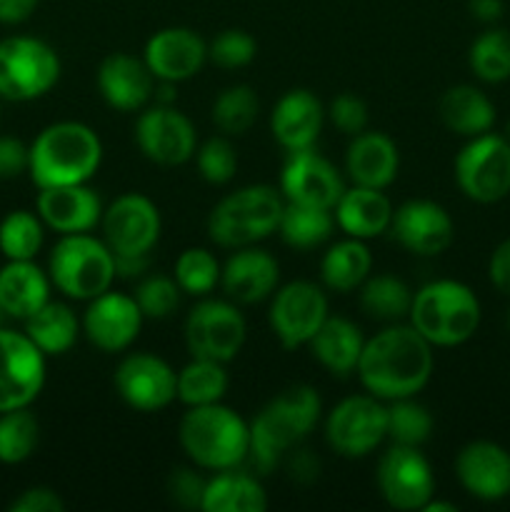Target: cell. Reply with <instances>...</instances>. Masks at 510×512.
<instances>
[{"label":"cell","mask_w":510,"mask_h":512,"mask_svg":"<svg viewBox=\"0 0 510 512\" xmlns=\"http://www.w3.org/2000/svg\"><path fill=\"white\" fill-rule=\"evenodd\" d=\"M433 345L413 325H390L365 340L358 360L363 388L378 400L415 398L433 375Z\"/></svg>","instance_id":"1"},{"label":"cell","mask_w":510,"mask_h":512,"mask_svg":"<svg viewBox=\"0 0 510 512\" xmlns=\"http://www.w3.org/2000/svg\"><path fill=\"white\" fill-rule=\"evenodd\" d=\"M320 420V395L310 385H293L270 400L250 423V463L270 475L285 453H293Z\"/></svg>","instance_id":"2"},{"label":"cell","mask_w":510,"mask_h":512,"mask_svg":"<svg viewBox=\"0 0 510 512\" xmlns=\"http://www.w3.org/2000/svg\"><path fill=\"white\" fill-rule=\"evenodd\" d=\"M103 143L93 128L75 120L53 123L30 143L28 173L38 188L83 185L98 173Z\"/></svg>","instance_id":"3"},{"label":"cell","mask_w":510,"mask_h":512,"mask_svg":"<svg viewBox=\"0 0 510 512\" xmlns=\"http://www.w3.org/2000/svg\"><path fill=\"white\" fill-rule=\"evenodd\" d=\"M185 455L203 470L238 468L250 453V425L225 405H198L183 415L178 428Z\"/></svg>","instance_id":"4"},{"label":"cell","mask_w":510,"mask_h":512,"mask_svg":"<svg viewBox=\"0 0 510 512\" xmlns=\"http://www.w3.org/2000/svg\"><path fill=\"white\" fill-rule=\"evenodd\" d=\"M408 318L433 348H455L478 330L480 300L460 280H433L413 295Z\"/></svg>","instance_id":"5"},{"label":"cell","mask_w":510,"mask_h":512,"mask_svg":"<svg viewBox=\"0 0 510 512\" xmlns=\"http://www.w3.org/2000/svg\"><path fill=\"white\" fill-rule=\"evenodd\" d=\"M285 203L270 185H248L220 200L208 218V235L220 248H248L278 230Z\"/></svg>","instance_id":"6"},{"label":"cell","mask_w":510,"mask_h":512,"mask_svg":"<svg viewBox=\"0 0 510 512\" xmlns=\"http://www.w3.org/2000/svg\"><path fill=\"white\" fill-rule=\"evenodd\" d=\"M50 283L73 300H93L110 290L115 275L113 250L88 233L63 235L48 260Z\"/></svg>","instance_id":"7"},{"label":"cell","mask_w":510,"mask_h":512,"mask_svg":"<svg viewBox=\"0 0 510 512\" xmlns=\"http://www.w3.org/2000/svg\"><path fill=\"white\" fill-rule=\"evenodd\" d=\"M60 78V58L45 40L10 35L0 40V98L28 103L43 98Z\"/></svg>","instance_id":"8"},{"label":"cell","mask_w":510,"mask_h":512,"mask_svg":"<svg viewBox=\"0 0 510 512\" xmlns=\"http://www.w3.org/2000/svg\"><path fill=\"white\" fill-rule=\"evenodd\" d=\"M455 183L473 203L493 205L510 195V143L503 135L468 138L455 158Z\"/></svg>","instance_id":"9"},{"label":"cell","mask_w":510,"mask_h":512,"mask_svg":"<svg viewBox=\"0 0 510 512\" xmlns=\"http://www.w3.org/2000/svg\"><path fill=\"white\" fill-rule=\"evenodd\" d=\"M388 438V408L375 395L340 400L325 420V440L343 458H365Z\"/></svg>","instance_id":"10"},{"label":"cell","mask_w":510,"mask_h":512,"mask_svg":"<svg viewBox=\"0 0 510 512\" xmlns=\"http://www.w3.org/2000/svg\"><path fill=\"white\" fill-rule=\"evenodd\" d=\"M245 343V318L228 300H200L185 318V345L193 358L230 363Z\"/></svg>","instance_id":"11"},{"label":"cell","mask_w":510,"mask_h":512,"mask_svg":"<svg viewBox=\"0 0 510 512\" xmlns=\"http://www.w3.org/2000/svg\"><path fill=\"white\" fill-rule=\"evenodd\" d=\"M45 385V353L25 333L0 325V413L30 408Z\"/></svg>","instance_id":"12"},{"label":"cell","mask_w":510,"mask_h":512,"mask_svg":"<svg viewBox=\"0 0 510 512\" xmlns=\"http://www.w3.org/2000/svg\"><path fill=\"white\" fill-rule=\"evenodd\" d=\"M380 495L395 510H423L435 495V478L430 463L418 448L393 445L383 453L375 473Z\"/></svg>","instance_id":"13"},{"label":"cell","mask_w":510,"mask_h":512,"mask_svg":"<svg viewBox=\"0 0 510 512\" xmlns=\"http://www.w3.org/2000/svg\"><path fill=\"white\" fill-rule=\"evenodd\" d=\"M328 318V298L308 280L283 285L270 303V328L288 350L308 345Z\"/></svg>","instance_id":"14"},{"label":"cell","mask_w":510,"mask_h":512,"mask_svg":"<svg viewBox=\"0 0 510 512\" xmlns=\"http://www.w3.org/2000/svg\"><path fill=\"white\" fill-rule=\"evenodd\" d=\"M103 238L113 255H148L160 238V213L150 198L125 193L103 210Z\"/></svg>","instance_id":"15"},{"label":"cell","mask_w":510,"mask_h":512,"mask_svg":"<svg viewBox=\"0 0 510 512\" xmlns=\"http://www.w3.org/2000/svg\"><path fill=\"white\" fill-rule=\"evenodd\" d=\"M115 390L133 410L155 413L178 398V373L158 355L133 353L115 370Z\"/></svg>","instance_id":"16"},{"label":"cell","mask_w":510,"mask_h":512,"mask_svg":"<svg viewBox=\"0 0 510 512\" xmlns=\"http://www.w3.org/2000/svg\"><path fill=\"white\" fill-rule=\"evenodd\" d=\"M135 143L155 165H183L195 153V128L173 105H155L140 113L135 123Z\"/></svg>","instance_id":"17"},{"label":"cell","mask_w":510,"mask_h":512,"mask_svg":"<svg viewBox=\"0 0 510 512\" xmlns=\"http://www.w3.org/2000/svg\"><path fill=\"white\" fill-rule=\"evenodd\" d=\"M343 190L345 185L338 170L313 148L288 153L280 173V193L285 203L333 210Z\"/></svg>","instance_id":"18"},{"label":"cell","mask_w":510,"mask_h":512,"mask_svg":"<svg viewBox=\"0 0 510 512\" xmlns=\"http://www.w3.org/2000/svg\"><path fill=\"white\" fill-rule=\"evenodd\" d=\"M140 325H143V313L135 298L113 290L95 295L83 315L85 338L103 353H120L130 348L138 338Z\"/></svg>","instance_id":"19"},{"label":"cell","mask_w":510,"mask_h":512,"mask_svg":"<svg viewBox=\"0 0 510 512\" xmlns=\"http://www.w3.org/2000/svg\"><path fill=\"white\" fill-rule=\"evenodd\" d=\"M390 233L410 253L433 258L450 248L455 225L443 205L433 200H408L393 210Z\"/></svg>","instance_id":"20"},{"label":"cell","mask_w":510,"mask_h":512,"mask_svg":"<svg viewBox=\"0 0 510 512\" xmlns=\"http://www.w3.org/2000/svg\"><path fill=\"white\" fill-rule=\"evenodd\" d=\"M455 475L475 500L498 503L510 495V453L493 440H473L460 448Z\"/></svg>","instance_id":"21"},{"label":"cell","mask_w":510,"mask_h":512,"mask_svg":"<svg viewBox=\"0 0 510 512\" xmlns=\"http://www.w3.org/2000/svg\"><path fill=\"white\" fill-rule=\"evenodd\" d=\"M208 58V45L190 28H163L145 43L143 60L155 80L180 83L203 68Z\"/></svg>","instance_id":"22"},{"label":"cell","mask_w":510,"mask_h":512,"mask_svg":"<svg viewBox=\"0 0 510 512\" xmlns=\"http://www.w3.org/2000/svg\"><path fill=\"white\" fill-rule=\"evenodd\" d=\"M40 220L60 235L90 233L103 218V203L88 185H58L40 188L35 200Z\"/></svg>","instance_id":"23"},{"label":"cell","mask_w":510,"mask_h":512,"mask_svg":"<svg viewBox=\"0 0 510 512\" xmlns=\"http://www.w3.org/2000/svg\"><path fill=\"white\" fill-rule=\"evenodd\" d=\"M323 120V103L315 98V93L305 88H295L288 90L275 103L273 113H270V130H273V138L288 153H293V150L313 148L320 130H323Z\"/></svg>","instance_id":"24"},{"label":"cell","mask_w":510,"mask_h":512,"mask_svg":"<svg viewBox=\"0 0 510 512\" xmlns=\"http://www.w3.org/2000/svg\"><path fill=\"white\" fill-rule=\"evenodd\" d=\"M153 73L145 60L128 53H113L100 63L98 90L105 103L120 113L140 110L153 95Z\"/></svg>","instance_id":"25"},{"label":"cell","mask_w":510,"mask_h":512,"mask_svg":"<svg viewBox=\"0 0 510 512\" xmlns=\"http://www.w3.org/2000/svg\"><path fill=\"white\" fill-rule=\"evenodd\" d=\"M280 278L275 258L258 248H238L220 270V285L233 303L253 305L268 298Z\"/></svg>","instance_id":"26"},{"label":"cell","mask_w":510,"mask_h":512,"mask_svg":"<svg viewBox=\"0 0 510 512\" xmlns=\"http://www.w3.org/2000/svg\"><path fill=\"white\" fill-rule=\"evenodd\" d=\"M400 155L393 140L378 130H363L353 135L345 153V170L350 180L363 188L385 190L398 178Z\"/></svg>","instance_id":"27"},{"label":"cell","mask_w":510,"mask_h":512,"mask_svg":"<svg viewBox=\"0 0 510 512\" xmlns=\"http://www.w3.org/2000/svg\"><path fill=\"white\" fill-rule=\"evenodd\" d=\"M335 223L348 238L370 240L390 230L393 220V205L385 198L383 190L353 185L343 190L340 200L335 203Z\"/></svg>","instance_id":"28"},{"label":"cell","mask_w":510,"mask_h":512,"mask_svg":"<svg viewBox=\"0 0 510 512\" xmlns=\"http://www.w3.org/2000/svg\"><path fill=\"white\" fill-rule=\"evenodd\" d=\"M50 300V275L33 260H8L0 268V305L5 315L28 320Z\"/></svg>","instance_id":"29"},{"label":"cell","mask_w":510,"mask_h":512,"mask_svg":"<svg viewBox=\"0 0 510 512\" xmlns=\"http://www.w3.org/2000/svg\"><path fill=\"white\" fill-rule=\"evenodd\" d=\"M310 353L323 365L328 373L345 378L358 368L360 353H363L365 338L355 323L340 315H328L320 325L318 333L310 338Z\"/></svg>","instance_id":"30"},{"label":"cell","mask_w":510,"mask_h":512,"mask_svg":"<svg viewBox=\"0 0 510 512\" xmlns=\"http://www.w3.org/2000/svg\"><path fill=\"white\" fill-rule=\"evenodd\" d=\"M438 113L445 128L463 135V138L490 133L495 125L493 100L475 85H453V88L445 90Z\"/></svg>","instance_id":"31"},{"label":"cell","mask_w":510,"mask_h":512,"mask_svg":"<svg viewBox=\"0 0 510 512\" xmlns=\"http://www.w3.org/2000/svg\"><path fill=\"white\" fill-rule=\"evenodd\" d=\"M268 508V495L253 475L235 473V468L220 470L213 480L205 483V512H263Z\"/></svg>","instance_id":"32"},{"label":"cell","mask_w":510,"mask_h":512,"mask_svg":"<svg viewBox=\"0 0 510 512\" xmlns=\"http://www.w3.org/2000/svg\"><path fill=\"white\" fill-rule=\"evenodd\" d=\"M370 268H373V258H370L365 240L348 238L330 245L328 253L323 255L320 278H323L325 288L333 293H350L365 283Z\"/></svg>","instance_id":"33"},{"label":"cell","mask_w":510,"mask_h":512,"mask_svg":"<svg viewBox=\"0 0 510 512\" xmlns=\"http://www.w3.org/2000/svg\"><path fill=\"white\" fill-rule=\"evenodd\" d=\"M23 323V333L38 345L40 353H45V358L48 355L68 353L80 333V323L73 310L65 303H53V300H48L38 313H33Z\"/></svg>","instance_id":"34"},{"label":"cell","mask_w":510,"mask_h":512,"mask_svg":"<svg viewBox=\"0 0 510 512\" xmlns=\"http://www.w3.org/2000/svg\"><path fill=\"white\" fill-rule=\"evenodd\" d=\"M410 305H413V290L395 275H375L365 278V283L360 285V308L368 318L380 323H398L410 315Z\"/></svg>","instance_id":"35"},{"label":"cell","mask_w":510,"mask_h":512,"mask_svg":"<svg viewBox=\"0 0 510 512\" xmlns=\"http://www.w3.org/2000/svg\"><path fill=\"white\" fill-rule=\"evenodd\" d=\"M333 225L335 218L330 215L328 208L285 203L278 230L285 245H290L295 250H310L323 245L333 235Z\"/></svg>","instance_id":"36"},{"label":"cell","mask_w":510,"mask_h":512,"mask_svg":"<svg viewBox=\"0 0 510 512\" xmlns=\"http://www.w3.org/2000/svg\"><path fill=\"white\" fill-rule=\"evenodd\" d=\"M225 390H228V373L225 363L218 360L193 358V363L178 373V400L188 408L220 403Z\"/></svg>","instance_id":"37"},{"label":"cell","mask_w":510,"mask_h":512,"mask_svg":"<svg viewBox=\"0 0 510 512\" xmlns=\"http://www.w3.org/2000/svg\"><path fill=\"white\" fill-rule=\"evenodd\" d=\"M468 65L483 83L510 80V30L488 28L480 33L468 50Z\"/></svg>","instance_id":"38"},{"label":"cell","mask_w":510,"mask_h":512,"mask_svg":"<svg viewBox=\"0 0 510 512\" xmlns=\"http://www.w3.org/2000/svg\"><path fill=\"white\" fill-rule=\"evenodd\" d=\"M45 240V223L38 213L13 210L0 220V253L8 260H35Z\"/></svg>","instance_id":"39"},{"label":"cell","mask_w":510,"mask_h":512,"mask_svg":"<svg viewBox=\"0 0 510 512\" xmlns=\"http://www.w3.org/2000/svg\"><path fill=\"white\" fill-rule=\"evenodd\" d=\"M40 425L28 408L0 413V463L20 465L35 453Z\"/></svg>","instance_id":"40"},{"label":"cell","mask_w":510,"mask_h":512,"mask_svg":"<svg viewBox=\"0 0 510 512\" xmlns=\"http://www.w3.org/2000/svg\"><path fill=\"white\" fill-rule=\"evenodd\" d=\"M258 95L248 85H230L215 98L213 123L225 135H243L258 120Z\"/></svg>","instance_id":"41"},{"label":"cell","mask_w":510,"mask_h":512,"mask_svg":"<svg viewBox=\"0 0 510 512\" xmlns=\"http://www.w3.org/2000/svg\"><path fill=\"white\" fill-rule=\"evenodd\" d=\"M433 433V415L413 398L390 400L388 405V440L393 445L420 448Z\"/></svg>","instance_id":"42"},{"label":"cell","mask_w":510,"mask_h":512,"mask_svg":"<svg viewBox=\"0 0 510 512\" xmlns=\"http://www.w3.org/2000/svg\"><path fill=\"white\" fill-rule=\"evenodd\" d=\"M175 283L188 295H208L220 283V265L205 248H188L175 260Z\"/></svg>","instance_id":"43"},{"label":"cell","mask_w":510,"mask_h":512,"mask_svg":"<svg viewBox=\"0 0 510 512\" xmlns=\"http://www.w3.org/2000/svg\"><path fill=\"white\" fill-rule=\"evenodd\" d=\"M180 293L175 278L168 275H148L138 283L135 288V303H138L143 318L150 320H165L178 310L180 305Z\"/></svg>","instance_id":"44"},{"label":"cell","mask_w":510,"mask_h":512,"mask_svg":"<svg viewBox=\"0 0 510 512\" xmlns=\"http://www.w3.org/2000/svg\"><path fill=\"white\" fill-rule=\"evenodd\" d=\"M255 53H258V43L253 40V35L238 28L223 30L208 45V58L223 70L245 68L255 58Z\"/></svg>","instance_id":"45"},{"label":"cell","mask_w":510,"mask_h":512,"mask_svg":"<svg viewBox=\"0 0 510 512\" xmlns=\"http://www.w3.org/2000/svg\"><path fill=\"white\" fill-rule=\"evenodd\" d=\"M198 170L210 185H225L238 170V155L230 140L210 138L198 150Z\"/></svg>","instance_id":"46"},{"label":"cell","mask_w":510,"mask_h":512,"mask_svg":"<svg viewBox=\"0 0 510 512\" xmlns=\"http://www.w3.org/2000/svg\"><path fill=\"white\" fill-rule=\"evenodd\" d=\"M328 118L340 133L358 135L368 128V105L355 93H340L330 103Z\"/></svg>","instance_id":"47"},{"label":"cell","mask_w":510,"mask_h":512,"mask_svg":"<svg viewBox=\"0 0 510 512\" xmlns=\"http://www.w3.org/2000/svg\"><path fill=\"white\" fill-rule=\"evenodd\" d=\"M205 483H208V480L200 478L195 470L178 468V470H173V475H170L168 493H170V498L180 505V508L193 510V508H200V505H203Z\"/></svg>","instance_id":"48"},{"label":"cell","mask_w":510,"mask_h":512,"mask_svg":"<svg viewBox=\"0 0 510 512\" xmlns=\"http://www.w3.org/2000/svg\"><path fill=\"white\" fill-rule=\"evenodd\" d=\"M30 145L13 135H0V180H13L28 173Z\"/></svg>","instance_id":"49"},{"label":"cell","mask_w":510,"mask_h":512,"mask_svg":"<svg viewBox=\"0 0 510 512\" xmlns=\"http://www.w3.org/2000/svg\"><path fill=\"white\" fill-rule=\"evenodd\" d=\"M65 503L55 490L28 488L10 503V512H63Z\"/></svg>","instance_id":"50"},{"label":"cell","mask_w":510,"mask_h":512,"mask_svg":"<svg viewBox=\"0 0 510 512\" xmlns=\"http://www.w3.org/2000/svg\"><path fill=\"white\" fill-rule=\"evenodd\" d=\"M488 278L495 285V290L510 298V238H505L490 255Z\"/></svg>","instance_id":"51"},{"label":"cell","mask_w":510,"mask_h":512,"mask_svg":"<svg viewBox=\"0 0 510 512\" xmlns=\"http://www.w3.org/2000/svg\"><path fill=\"white\" fill-rule=\"evenodd\" d=\"M40 0H0V23L20 25L35 13Z\"/></svg>","instance_id":"52"},{"label":"cell","mask_w":510,"mask_h":512,"mask_svg":"<svg viewBox=\"0 0 510 512\" xmlns=\"http://www.w3.org/2000/svg\"><path fill=\"white\" fill-rule=\"evenodd\" d=\"M290 475L300 483H310L318 478V460L308 453V450H293L290 455Z\"/></svg>","instance_id":"53"},{"label":"cell","mask_w":510,"mask_h":512,"mask_svg":"<svg viewBox=\"0 0 510 512\" xmlns=\"http://www.w3.org/2000/svg\"><path fill=\"white\" fill-rule=\"evenodd\" d=\"M468 10L478 23L493 25L503 18V0H468Z\"/></svg>","instance_id":"54"},{"label":"cell","mask_w":510,"mask_h":512,"mask_svg":"<svg viewBox=\"0 0 510 512\" xmlns=\"http://www.w3.org/2000/svg\"><path fill=\"white\" fill-rule=\"evenodd\" d=\"M115 258V275L120 278H140L148 270V255H113Z\"/></svg>","instance_id":"55"},{"label":"cell","mask_w":510,"mask_h":512,"mask_svg":"<svg viewBox=\"0 0 510 512\" xmlns=\"http://www.w3.org/2000/svg\"><path fill=\"white\" fill-rule=\"evenodd\" d=\"M175 103V83L160 80L158 93H155V105H173Z\"/></svg>","instance_id":"56"},{"label":"cell","mask_w":510,"mask_h":512,"mask_svg":"<svg viewBox=\"0 0 510 512\" xmlns=\"http://www.w3.org/2000/svg\"><path fill=\"white\" fill-rule=\"evenodd\" d=\"M458 508H455L453 503H438V500H430L428 505H425L423 512H455Z\"/></svg>","instance_id":"57"},{"label":"cell","mask_w":510,"mask_h":512,"mask_svg":"<svg viewBox=\"0 0 510 512\" xmlns=\"http://www.w3.org/2000/svg\"><path fill=\"white\" fill-rule=\"evenodd\" d=\"M503 138H505V140H508V143H510V118H508V123H505V130H503Z\"/></svg>","instance_id":"58"},{"label":"cell","mask_w":510,"mask_h":512,"mask_svg":"<svg viewBox=\"0 0 510 512\" xmlns=\"http://www.w3.org/2000/svg\"><path fill=\"white\" fill-rule=\"evenodd\" d=\"M505 328H508V333H510V308H508V315H505Z\"/></svg>","instance_id":"59"},{"label":"cell","mask_w":510,"mask_h":512,"mask_svg":"<svg viewBox=\"0 0 510 512\" xmlns=\"http://www.w3.org/2000/svg\"><path fill=\"white\" fill-rule=\"evenodd\" d=\"M3 318H8V315H5V310H3V305H0V325H3Z\"/></svg>","instance_id":"60"},{"label":"cell","mask_w":510,"mask_h":512,"mask_svg":"<svg viewBox=\"0 0 510 512\" xmlns=\"http://www.w3.org/2000/svg\"><path fill=\"white\" fill-rule=\"evenodd\" d=\"M0 103H3V98H0Z\"/></svg>","instance_id":"61"}]
</instances>
